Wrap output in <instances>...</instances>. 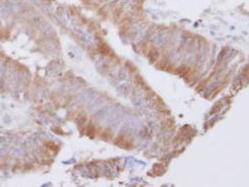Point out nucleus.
Returning <instances> with one entry per match:
<instances>
[{"instance_id":"1","label":"nucleus","mask_w":249,"mask_h":187,"mask_svg":"<svg viewBox=\"0 0 249 187\" xmlns=\"http://www.w3.org/2000/svg\"><path fill=\"white\" fill-rule=\"evenodd\" d=\"M117 144H118L120 147H122L123 144H125V145H124V148H126V149H130V148L133 147L132 142H131L129 139L124 138V137H121L120 139H118V140H117Z\"/></svg>"}]
</instances>
